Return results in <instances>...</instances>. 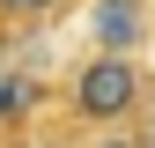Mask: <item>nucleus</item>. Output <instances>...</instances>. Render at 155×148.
Segmentation results:
<instances>
[{
  "mask_svg": "<svg viewBox=\"0 0 155 148\" xmlns=\"http://www.w3.org/2000/svg\"><path fill=\"white\" fill-rule=\"evenodd\" d=\"M74 148H155V126H74Z\"/></svg>",
  "mask_w": 155,
  "mask_h": 148,
  "instance_id": "nucleus-5",
  "label": "nucleus"
},
{
  "mask_svg": "<svg viewBox=\"0 0 155 148\" xmlns=\"http://www.w3.org/2000/svg\"><path fill=\"white\" fill-rule=\"evenodd\" d=\"M59 119L67 126H155V67L148 52L89 45L59 67Z\"/></svg>",
  "mask_w": 155,
  "mask_h": 148,
  "instance_id": "nucleus-1",
  "label": "nucleus"
},
{
  "mask_svg": "<svg viewBox=\"0 0 155 148\" xmlns=\"http://www.w3.org/2000/svg\"><path fill=\"white\" fill-rule=\"evenodd\" d=\"M81 8H89V0H0V52L52 37L67 15H81Z\"/></svg>",
  "mask_w": 155,
  "mask_h": 148,
  "instance_id": "nucleus-3",
  "label": "nucleus"
},
{
  "mask_svg": "<svg viewBox=\"0 0 155 148\" xmlns=\"http://www.w3.org/2000/svg\"><path fill=\"white\" fill-rule=\"evenodd\" d=\"M52 111H59V67L45 59V37L0 52V148H15L30 126H45Z\"/></svg>",
  "mask_w": 155,
  "mask_h": 148,
  "instance_id": "nucleus-2",
  "label": "nucleus"
},
{
  "mask_svg": "<svg viewBox=\"0 0 155 148\" xmlns=\"http://www.w3.org/2000/svg\"><path fill=\"white\" fill-rule=\"evenodd\" d=\"M15 148H74V126H67V119H45V126H30Z\"/></svg>",
  "mask_w": 155,
  "mask_h": 148,
  "instance_id": "nucleus-6",
  "label": "nucleus"
},
{
  "mask_svg": "<svg viewBox=\"0 0 155 148\" xmlns=\"http://www.w3.org/2000/svg\"><path fill=\"white\" fill-rule=\"evenodd\" d=\"M89 30H96V45L148 52V37H155V0H89Z\"/></svg>",
  "mask_w": 155,
  "mask_h": 148,
  "instance_id": "nucleus-4",
  "label": "nucleus"
}]
</instances>
